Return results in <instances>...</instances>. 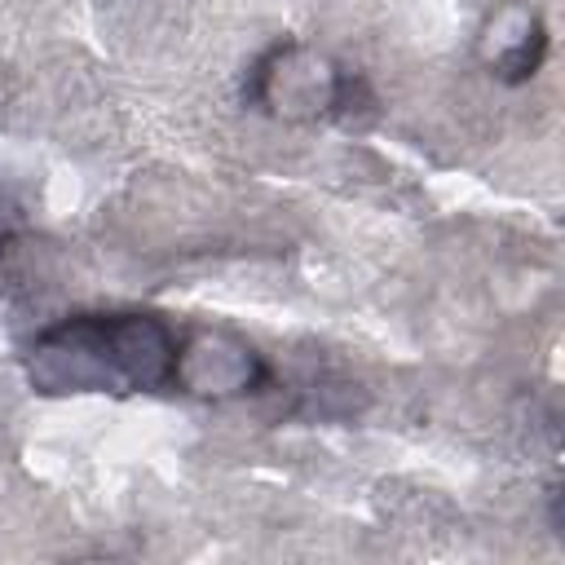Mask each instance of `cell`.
Instances as JSON below:
<instances>
[{"label":"cell","mask_w":565,"mask_h":565,"mask_svg":"<svg viewBox=\"0 0 565 565\" xmlns=\"http://www.w3.org/2000/svg\"><path fill=\"white\" fill-rule=\"evenodd\" d=\"M181 335L154 313H75L44 327L26 353L35 393H146L172 384Z\"/></svg>","instance_id":"1"},{"label":"cell","mask_w":565,"mask_h":565,"mask_svg":"<svg viewBox=\"0 0 565 565\" xmlns=\"http://www.w3.org/2000/svg\"><path fill=\"white\" fill-rule=\"evenodd\" d=\"M353 79L322 53L300 40H282L265 49L247 75V102L278 119H318L349 110Z\"/></svg>","instance_id":"2"},{"label":"cell","mask_w":565,"mask_h":565,"mask_svg":"<svg viewBox=\"0 0 565 565\" xmlns=\"http://www.w3.org/2000/svg\"><path fill=\"white\" fill-rule=\"evenodd\" d=\"M265 380V362L252 344H243L230 331H194L177 349L172 384L199 397H234L252 393Z\"/></svg>","instance_id":"3"},{"label":"cell","mask_w":565,"mask_h":565,"mask_svg":"<svg viewBox=\"0 0 565 565\" xmlns=\"http://www.w3.org/2000/svg\"><path fill=\"white\" fill-rule=\"evenodd\" d=\"M547 53V35H543V22L534 9H521V4H508L494 13V22L486 26L481 35V57L494 75L503 79H530L539 71Z\"/></svg>","instance_id":"4"}]
</instances>
